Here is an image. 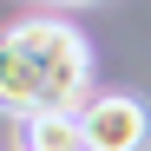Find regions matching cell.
<instances>
[{"instance_id": "obj_2", "label": "cell", "mask_w": 151, "mask_h": 151, "mask_svg": "<svg viewBox=\"0 0 151 151\" xmlns=\"http://www.w3.org/2000/svg\"><path fill=\"white\" fill-rule=\"evenodd\" d=\"M79 132H86L92 151H138L145 132H151V112L132 92H92L79 105Z\"/></svg>"}, {"instance_id": "obj_3", "label": "cell", "mask_w": 151, "mask_h": 151, "mask_svg": "<svg viewBox=\"0 0 151 151\" xmlns=\"http://www.w3.org/2000/svg\"><path fill=\"white\" fill-rule=\"evenodd\" d=\"M20 151H92L79 118H33L27 132H20Z\"/></svg>"}, {"instance_id": "obj_1", "label": "cell", "mask_w": 151, "mask_h": 151, "mask_svg": "<svg viewBox=\"0 0 151 151\" xmlns=\"http://www.w3.org/2000/svg\"><path fill=\"white\" fill-rule=\"evenodd\" d=\"M92 79V46L59 13H27L0 27V112L33 118H72V99Z\"/></svg>"}]
</instances>
